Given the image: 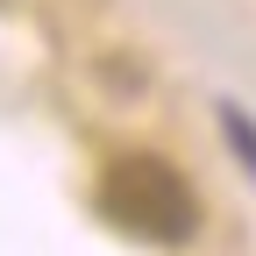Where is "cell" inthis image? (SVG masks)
<instances>
[{
    "label": "cell",
    "mask_w": 256,
    "mask_h": 256,
    "mask_svg": "<svg viewBox=\"0 0 256 256\" xmlns=\"http://www.w3.org/2000/svg\"><path fill=\"white\" fill-rule=\"evenodd\" d=\"M100 214L114 220L121 235H136L150 249H178L200 235V200H192L185 171L171 164V156H114V164L100 171Z\"/></svg>",
    "instance_id": "obj_1"
},
{
    "label": "cell",
    "mask_w": 256,
    "mask_h": 256,
    "mask_svg": "<svg viewBox=\"0 0 256 256\" xmlns=\"http://www.w3.org/2000/svg\"><path fill=\"white\" fill-rule=\"evenodd\" d=\"M220 128H228V150H235L242 164L256 171V121H249L242 107H220Z\"/></svg>",
    "instance_id": "obj_2"
}]
</instances>
